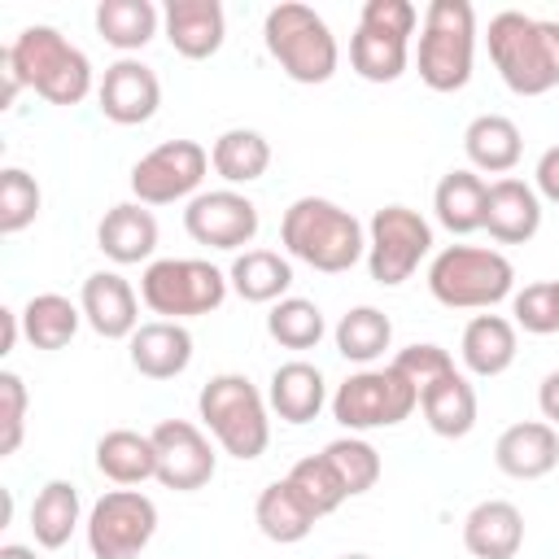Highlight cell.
<instances>
[{"label":"cell","instance_id":"6","mask_svg":"<svg viewBox=\"0 0 559 559\" xmlns=\"http://www.w3.org/2000/svg\"><path fill=\"white\" fill-rule=\"evenodd\" d=\"M4 52L48 105H79L92 92V61L57 26H26Z\"/></svg>","mask_w":559,"mask_h":559},{"label":"cell","instance_id":"30","mask_svg":"<svg viewBox=\"0 0 559 559\" xmlns=\"http://www.w3.org/2000/svg\"><path fill=\"white\" fill-rule=\"evenodd\" d=\"M253 520H258L262 537H271V542H280V546H293V542H301V537L314 528L319 515L297 498V489H293L288 480H271V485L258 493V502H253Z\"/></svg>","mask_w":559,"mask_h":559},{"label":"cell","instance_id":"39","mask_svg":"<svg viewBox=\"0 0 559 559\" xmlns=\"http://www.w3.org/2000/svg\"><path fill=\"white\" fill-rule=\"evenodd\" d=\"M293 489H297V498L323 520V515H332L349 493H345V485H341V476L332 472V463L323 459V454H310V459H301V463H293V472L284 476Z\"/></svg>","mask_w":559,"mask_h":559},{"label":"cell","instance_id":"45","mask_svg":"<svg viewBox=\"0 0 559 559\" xmlns=\"http://www.w3.org/2000/svg\"><path fill=\"white\" fill-rule=\"evenodd\" d=\"M533 188L542 201L559 205V144H550L542 157H537V170H533Z\"/></svg>","mask_w":559,"mask_h":559},{"label":"cell","instance_id":"26","mask_svg":"<svg viewBox=\"0 0 559 559\" xmlns=\"http://www.w3.org/2000/svg\"><path fill=\"white\" fill-rule=\"evenodd\" d=\"M96 472L114 485H144L148 476H157V445L148 432L135 428H114L96 441Z\"/></svg>","mask_w":559,"mask_h":559},{"label":"cell","instance_id":"21","mask_svg":"<svg viewBox=\"0 0 559 559\" xmlns=\"http://www.w3.org/2000/svg\"><path fill=\"white\" fill-rule=\"evenodd\" d=\"M192 362V332L170 319L140 323L131 336V367L144 380H175Z\"/></svg>","mask_w":559,"mask_h":559},{"label":"cell","instance_id":"19","mask_svg":"<svg viewBox=\"0 0 559 559\" xmlns=\"http://www.w3.org/2000/svg\"><path fill=\"white\" fill-rule=\"evenodd\" d=\"M166 39L179 57L188 61H205L223 48L227 39V17H223V4L218 0H170L166 13Z\"/></svg>","mask_w":559,"mask_h":559},{"label":"cell","instance_id":"37","mask_svg":"<svg viewBox=\"0 0 559 559\" xmlns=\"http://www.w3.org/2000/svg\"><path fill=\"white\" fill-rule=\"evenodd\" d=\"M266 332H271L284 349H314V345L323 341L328 323H323V310H319L314 301H306V297H284V301L271 306Z\"/></svg>","mask_w":559,"mask_h":559},{"label":"cell","instance_id":"27","mask_svg":"<svg viewBox=\"0 0 559 559\" xmlns=\"http://www.w3.org/2000/svg\"><path fill=\"white\" fill-rule=\"evenodd\" d=\"M485 201H489V183L472 166L441 175V183L432 192L437 223L445 231H454V236H467V231H480L485 227Z\"/></svg>","mask_w":559,"mask_h":559},{"label":"cell","instance_id":"22","mask_svg":"<svg viewBox=\"0 0 559 559\" xmlns=\"http://www.w3.org/2000/svg\"><path fill=\"white\" fill-rule=\"evenodd\" d=\"M96 245L118 266H131V262L153 258V249H157V218H153V210H144L140 201L114 205L100 218V227H96Z\"/></svg>","mask_w":559,"mask_h":559},{"label":"cell","instance_id":"3","mask_svg":"<svg viewBox=\"0 0 559 559\" xmlns=\"http://www.w3.org/2000/svg\"><path fill=\"white\" fill-rule=\"evenodd\" d=\"M197 411H201V424L210 428V437L218 441V450L231 454V459H240V463L258 459L271 445L266 397L240 371L210 376L201 384V393H197Z\"/></svg>","mask_w":559,"mask_h":559},{"label":"cell","instance_id":"14","mask_svg":"<svg viewBox=\"0 0 559 559\" xmlns=\"http://www.w3.org/2000/svg\"><path fill=\"white\" fill-rule=\"evenodd\" d=\"M157 445V480L175 493H192L201 485H210L214 476V445L210 437L188 424V419H162L153 432Z\"/></svg>","mask_w":559,"mask_h":559},{"label":"cell","instance_id":"49","mask_svg":"<svg viewBox=\"0 0 559 559\" xmlns=\"http://www.w3.org/2000/svg\"><path fill=\"white\" fill-rule=\"evenodd\" d=\"M0 559H39L31 546H17V542H9V546H0Z\"/></svg>","mask_w":559,"mask_h":559},{"label":"cell","instance_id":"13","mask_svg":"<svg viewBox=\"0 0 559 559\" xmlns=\"http://www.w3.org/2000/svg\"><path fill=\"white\" fill-rule=\"evenodd\" d=\"M183 231L205 249H245L258 236V205L236 188L197 192L183 210Z\"/></svg>","mask_w":559,"mask_h":559},{"label":"cell","instance_id":"32","mask_svg":"<svg viewBox=\"0 0 559 559\" xmlns=\"http://www.w3.org/2000/svg\"><path fill=\"white\" fill-rule=\"evenodd\" d=\"M157 4L153 0H100L96 4V31L109 48L118 52H135L157 35Z\"/></svg>","mask_w":559,"mask_h":559},{"label":"cell","instance_id":"29","mask_svg":"<svg viewBox=\"0 0 559 559\" xmlns=\"http://www.w3.org/2000/svg\"><path fill=\"white\" fill-rule=\"evenodd\" d=\"M463 367L480 380L489 376H502L511 362H515V323L502 319V314H476L467 328H463Z\"/></svg>","mask_w":559,"mask_h":559},{"label":"cell","instance_id":"50","mask_svg":"<svg viewBox=\"0 0 559 559\" xmlns=\"http://www.w3.org/2000/svg\"><path fill=\"white\" fill-rule=\"evenodd\" d=\"M341 559H371V555H341Z\"/></svg>","mask_w":559,"mask_h":559},{"label":"cell","instance_id":"16","mask_svg":"<svg viewBox=\"0 0 559 559\" xmlns=\"http://www.w3.org/2000/svg\"><path fill=\"white\" fill-rule=\"evenodd\" d=\"M83 323L105 341H131L140 328V297L118 271H92L79 293Z\"/></svg>","mask_w":559,"mask_h":559},{"label":"cell","instance_id":"46","mask_svg":"<svg viewBox=\"0 0 559 559\" xmlns=\"http://www.w3.org/2000/svg\"><path fill=\"white\" fill-rule=\"evenodd\" d=\"M537 406H542V419H546V424H559V367L542 376V384H537Z\"/></svg>","mask_w":559,"mask_h":559},{"label":"cell","instance_id":"33","mask_svg":"<svg viewBox=\"0 0 559 559\" xmlns=\"http://www.w3.org/2000/svg\"><path fill=\"white\" fill-rule=\"evenodd\" d=\"M210 166H214L227 183H253V179H262L266 166H271V144H266V135L253 131V127H231V131H223V135L214 140Z\"/></svg>","mask_w":559,"mask_h":559},{"label":"cell","instance_id":"34","mask_svg":"<svg viewBox=\"0 0 559 559\" xmlns=\"http://www.w3.org/2000/svg\"><path fill=\"white\" fill-rule=\"evenodd\" d=\"M332 341H336V354H341L345 362H362V367H367V362H376V358L389 349L393 323H389V314L376 310V306H354V310H345V314L336 319Z\"/></svg>","mask_w":559,"mask_h":559},{"label":"cell","instance_id":"28","mask_svg":"<svg viewBox=\"0 0 559 559\" xmlns=\"http://www.w3.org/2000/svg\"><path fill=\"white\" fill-rule=\"evenodd\" d=\"M419 411L437 437H450V441L467 437L476 428V389L467 384L463 371H450L419 393Z\"/></svg>","mask_w":559,"mask_h":559},{"label":"cell","instance_id":"7","mask_svg":"<svg viewBox=\"0 0 559 559\" xmlns=\"http://www.w3.org/2000/svg\"><path fill=\"white\" fill-rule=\"evenodd\" d=\"M476 57V13L467 0H432L419 35V79L432 92H459L472 79Z\"/></svg>","mask_w":559,"mask_h":559},{"label":"cell","instance_id":"48","mask_svg":"<svg viewBox=\"0 0 559 559\" xmlns=\"http://www.w3.org/2000/svg\"><path fill=\"white\" fill-rule=\"evenodd\" d=\"M0 79H4V96H0V100H4V109H9V105L17 100V92L26 87V83H22V74H17V66L9 61V52H0Z\"/></svg>","mask_w":559,"mask_h":559},{"label":"cell","instance_id":"11","mask_svg":"<svg viewBox=\"0 0 559 559\" xmlns=\"http://www.w3.org/2000/svg\"><path fill=\"white\" fill-rule=\"evenodd\" d=\"M83 528L92 559H135L157 533V507L140 489H109L96 498Z\"/></svg>","mask_w":559,"mask_h":559},{"label":"cell","instance_id":"12","mask_svg":"<svg viewBox=\"0 0 559 559\" xmlns=\"http://www.w3.org/2000/svg\"><path fill=\"white\" fill-rule=\"evenodd\" d=\"M210 170V153L197 140H166L131 166V192L140 205L192 201Z\"/></svg>","mask_w":559,"mask_h":559},{"label":"cell","instance_id":"20","mask_svg":"<svg viewBox=\"0 0 559 559\" xmlns=\"http://www.w3.org/2000/svg\"><path fill=\"white\" fill-rule=\"evenodd\" d=\"M463 546L472 559H515L524 546V515L507 498H485L463 520Z\"/></svg>","mask_w":559,"mask_h":559},{"label":"cell","instance_id":"40","mask_svg":"<svg viewBox=\"0 0 559 559\" xmlns=\"http://www.w3.org/2000/svg\"><path fill=\"white\" fill-rule=\"evenodd\" d=\"M39 183L22 170V166H4L0 170V231L17 236L39 218Z\"/></svg>","mask_w":559,"mask_h":559},{"label":"cell","instance_id":"4","mask_svg":"<svg viewBox=\"0 0 559 559\" xmlns=\"http://www.w3.org/2000/svg\"><path fill=\"white\" fill-rule=\"evenodd\" d=\"M428 293L450 310H489L515 293V266L498 249L445 245L428 266Z\"/></svg>","mask_w":559,"mask_h":559},{"label":"cell","instance_id":"25","mask_svg":"<svg viewBox=\"0 0 559 559\" xmlns=\"http://www.w3.org/2000/svg\"><path fill=\"white\" fill-rule=\"evenodd\" d=\"M227 284L240 301L253 306H275L284 301V293L293 288V266L288 258H280L275 249H245L236 253V262L227 266Z\"/></svg>","mask_w":559,"mask_h":559},{"label":"cell","instance_id":"8","mask_svg":"<svg viewBox=\"0 0 559 559\" xmlns=\"http://www.w3.org/2000/svg\"><path fill=\"white\" fill-rule=\"evenodd\" d=\"M227 271L205 258H157L140 275V301L170 323L218 310L227 301Z\"/></svg>","mask_w":559,"mask_h":559},{"label":"cell","instance_id":"44","mask_svg":"<svg viewBox=\"0 0 559 559\" xmlns=\"http://www.w3.org/2000/svg\"><path fill=\"white\" fill-rule=\"evenodd\" d=\"M415 22H419V13L411 0H367L358 13V26L380 31V35H397V39H411Z\"/></svg>","mask_w":559,"mask_h":559},{"label":"cell","instance_id":"31","mask_svg":"<svg viewBox=\"0 0 559 559\" xmlns=\"http://www.w3.org/2000/svg\"><path fill=\"white\" fill-rule=\"evenodd\" d=\"M83 323V310L61 293H35L22 306V336L35 349H66Z\"/></svg>","mask_w":559,"mask_h":559},{"label":"cell","instance_id":"36","mask_svg":"<svg viewBox=\"0 0 559 559\" xmlns=\"http://www.w3.org/2000/svg\"><path fill=\"white\" fill-rule=\"evenodd\" d=\"M406 61H411V52H406V39H397V35H380V31L358 26L354 39H349V66L367 83H393V79H402Z\"/></svg>","mask_w":559,"mask_h":559},{"label":"cell","instance_id":"1","mask_svg":"<svg viewBox=\"0 0 559 559\" xmlns=\"http://www.w3.org/2000/svg\"><path fill=\"white\" fill-rule=\"evenodd\" d=\"M280 245L323 275H341L358 258H367L362 223L328 197H297L280 218Z\"/></svg>","mask_w":559,"mask_h":559},{"label":"cell","instance_id":"15","mask_svg":"<svg viewBox=\"0 0 559 559\" xmlns=\"http://www.w3.org/2000/svg\"><path fill=\"white\" fill-rule=\"evenodd\" d=\"M96 100H100V114H105L109 122H118V127H140V122H148V118L157 114V105H162V83H157V74H153L144 61L122 57V61H114V66L105 70V79H100V87H96Z\"/></svg>","mask_w":559,"mask_h":559},{"label":"cell","instance_id":"24","mask_svg":"<svg viewBox=\"0 0 559 559\" xmlns=\"http://www.w3.org/2000/svg\"><path fill=\"white\" fill-rule=\"evenodd\" d=\"M463 153H467L472 170L507 175V170H515V162L524 153V140H520V127L507 114H480L463 131Z\"/></svg>","mask_w":559,"mask_h":559},{"label":"cell","instance_id":"41","mask_svg":"<svg viewBox=\"0 0 559 559\" xmlns=\"http://www.w3.org/2000/svg\"><path fill=\"white\" fill-rule=\"evenodd\" d=\"M511 314H515V328H524L533 336L559 332V280H542V284L520 288L511 297Z\"/></svg>","mask_w":559,"mask_h":559},{"label":"cell","instance_id":"38","mask_svg":"<svg viewBox=\"0 0 559 559\" xmlns=\"http://www.w3.org/2000/svg\"><path fill=\"white\" fill-rule=\"evenodd\" d=\"M323 459L332 463V472L341 476V485H345L349 498L376 489V480H380V454H376V445L362 441V437H354V432L328 441L323 445Z\"/></svg>","mask_w":559,"mask_h":559},{"label":"cell","instance_id":"2","mask_svg":"<svg viewBox=\"0 0 559 559\" xmlns=\"http://www.w3.org/2000/svg\"><path fill=\"white\" fill-rule=\"evenodd\" d=\"M489 57L515 96H542L559 87V22L502 9L489 22Z\"/></svg>","mask_w":559,"mask_h":559},{"label":"cell","instance_id":"10","mask_svg":"<svg viewBox=\"0 0 559 559\" xmlns=\"http://www.w3.org/2000/svg\"><path fill=\"white\" fill-rule=\"evenodd\" d=\"M432 249V227L419 210L411 205H384L371 214L367 223V271L376 284L384 288H397L406 284L419 262L428 258Z\"/></svg>","mask_w":559,"mask_h":559},{"label":"cell","instance_id":"18","mask_svg":"<svg viewBox=\"0 0 559 559\" xmlns=\"http://www.w3.org/2000/svg\"><path fill=\"white\" fill-rule=\"evenodd\" d=\"M493 463L502 476L511 480H537L559 463V432L546 419H524L502 428L498 445H493Z\"/></svg>","mask_w":559,"mask_h":559},{"label":"cell","instance_id":"35","mask_svg":"<svg viewBox=\"0 0 559 559\" xmlns=\"http://www.w3.org/2000/svg\"><path fill=\"white\" fill-rule=\"evenodd\" d=\"M79 489L70 480H48L31 502V533L44 550H61L79 528Z\"/></svg>","mask_w":559,"mask_h":559},{"label":"cell","instance_id":"23","mask_svg":"<svg viewBox=\"0 0 559 559\" xmlns=\"http://www.w3.org/2000/svg\"><path fill=\"white\" fill-rule=\"evenodd\" d=\"M266 406L284 419V424H310L323 406H328V384L323 371L314 362H280L271 371V389H266Z\"/></svg>","mask_w":559,"mask_h":559},{"label":"cell","instance_id":"17","mask_svg":"<svg viewBox=\"0 0 559 559\" xmlns=\"http://www.w3.org/2000/svg\"><path fill=\"white\" fill-rule=\"evenodd\" d=\"M542 227V197L533 183L524 179H493L489 183V201H485V231L498 245H528Z\"/></svg>","mask_w":559,"mask_h":559},{"label":"cell","instance_id":"47","mask_svg":"<svg viewBox=\"0 0 559 559\" xmlns=\"http://www.w3.org/2000/svg\"><path fill=\"white\" fill-rule=\"evenodd\" d=\"M17 332H22V310H0V354H13L17 345Z\"/></svg>","mask_w":559,"mask_h":559},{"label":"cell","instance_id":"5","mask_svg":"<svg viewBox=\"0 0 559 559\" xmlns=\"http://www.w3.org/2000/svg\"><path fill=\"white\" fill-rule=\"evenodd\" d=\"M262 39L293 83H328L336 74V61H341L336 35L310 4H297V0L275 4L262 22Z\"/></svg>","mask_w":559,"mask_h":559},{"label":"cell","instance_id":"9","mask_svg":"<svg viewBox=\"0 0 559 559\" xmlns=\"http://www.w3.org/2000/svg\"><path fill=\"white\" fill-rule=\"evenodd\" d=\"M419 406V389L389 362V367H362L332 393V419L349 432L393 428L411 419Z\"/></svg>","mask_w":559,"mask_h":559},{"label":"cell","instance_id":"42","mask_svg":"<svg viewBox=\"0 0 559 559\" xmlns=\"http://www.w3.org/2000/svg\"><path fill=\"white\" fill-rule=\"evenodd\" d=\"M393 367L424 393L432 380H441V376H450V371H459L454 367V358H450V349H441V345H432V341H415V345H406V349H397V358H393Z\"/></svg>","mask_w":559,"mask_h":559},{"label":"cell","instance_id":"43","mask_svg":"<svg viewBox=\"0 0 559 559\" xmlns=\"http://www.w3.org/2000/svg\"><path fill=\"white\" fill-rule=\"evenodd\" d=\"M26 432V384L17 371H0V454H13Z\"/></svg>","mask_w":559,"mask_h":559}]
</instances>
